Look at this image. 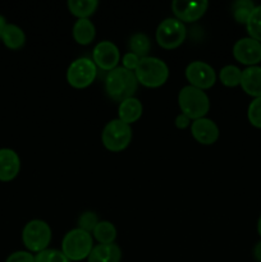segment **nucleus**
I'll return each instance as SVG.
<instances>
[{
    "instance_id": "obj_1",
    "label": "nucleus",
    "mask_w": 261,
    "mask_h": 262,
    "mask_svg": "<svg viewBox=\"0 0 261 262\" xmlns=\"http://www.w3.org/2000/svg\"><path fill=\"white\" fill-rule=\"evenodd\" d=\"M138 89V81L135 72L117 67L113 71L107 72L105 78V91L112 100L122 102L129 97H135Z\"/></svg>"
},
{
    "instance_id": "obj_2",
    "label": "nucleus",
    "mask_w": 261,
    "mask_h": 262,
    "mask_svg": "<svg viewBox=\"0 0 261 262\" xmlns=\"http://www.w3.org/2000/svg\"><path fill=\"white\" fill-rule=\"evenodd\" d=\"M135 74L138 84H142L147 89H159L168 81L169 67L163 59L148 55L146 58H141Z\"/></svg>"
},
{
    "instance_id": "obj_3",
    "label": "nucleus",
    "mask_w": 261,
    "mask_h": 262,
    "mask_svg": "<svg viewBox=\"0 0 261 262\" xmlns=\"http://www.w3.org/2000/svg\"><path fill=\"white\" fill-rule=\"evenodd\" d=\"M178 106L182 114L187 115L193 122L206 117L210 112V99L206 92L188 84L179 91Z\"/></svg>"
},
{
    "instance_id": "obj_4",
    "label": "nucleus",
    "mask_w": 261,
    "mask_h": 262,
    "mask_svg": "<svg viewBox=\"0 0 261 262\" xmlns=\"http://www.w3.org/2000/svg\"><path fill=\"white\" fill-rule=\"evenodd\" d=\"M92 248H94L92 234L79 228H74L63 237L60 251L69 261L73 262L87 260Z\"/></svg>"
},
{
    "instance_id": "obj_5",
    "label": "nucleus",
    "mask_w": 261,
    "mask_h": 262,
    "mask_svg": "<svg viewBox=\"0 0 261 262\" xmlns=\"http://www.w3.org/2000/svg\"><path fill=\"white\" fill-rule=\"evenodd\" d=\"M132 137V127L117 118L105 124L101 133V142L110 152H120L130 145Z\"/></svg>"
},
{
    "instance_id": "obj_6",
    "label": "nucleus",
    "mask_w": 261,
    "mask_h": 262,
    "mask_svg": "<svg viewBox=\"0 0 261 262\" xmlns=\"http://www.w3.org/2000/svg\"><path fill=\"white\" fill-rule=\"evenodd\" d=\"M53 238L50 225L40 219L28 222L22 230V242L28 252L40 253L48 250Z\"/></svg>"
},
{
    "instance_id": "obj_7",
    "label": "nucleus",
    "mask_w": 261,
    "mask_h": 262,
    "mask_svg": "<svg viewBox=\"0 0 261 262\" xmlns=\"http://www.w3.org/2000/svg\"><path fill=\"white\" fill-rule=\"evenodd\" d=\"M187 37V28L183 22L174 17L165 18L159 23L155 32L156 42L165 50L179 48Z\"/></svg>"
},
{
    "instance_id": "obj_8",
    "label": "nucleus",
    "mask_w": 261,
    "mask_h": 262,
    "mask_svg": "<svg viewBox=\"0 0 261 262\" xmlns=\"http://www.w3.org/2000/svg\"><path fill=\"white\" fill-rule=\"evenodd\" d=\"M97 77V67L95 66L94 60L87 56L77 58L69 64L67 69L66 78L69 86L77 90L87 89L94 83Z\"/></svg>"
},
{
    "instance_id": "obj_9",
    "label": "nucleus",
    "mask_w": 261,
    "mask_h": 262,
    "mask_svg": "<svg viewBox=\"0 0 261 262\" xmlns=\"http://www.w3.org/2000/svg\"><path fill=\"white\" fill-rule=\"evenodd\" d=\"M184 74H186L187 81L189 82V86H193L196 89L202 90V91L211 89L216 82L215 69L209 63L202 60L191 61L186 67Z\"/></svg>"
},
{
    "instance_id": "obj_10",
    "label": "nucleus",
    "mask_w": 261,
    "mask_h": 262,
    "mask_svg": "<svg viewBox=\"0 0 261 262\" xmlns=\"http://www.w3.org/2000/svg\"><path fill=\"white\" fill-rule=\"evenodd\" d=\"M233 58L240 64L247 67H255L261 63V42L255 38L242 37L237 40L232 49Z\"/></svg>"
},
{
    "instance_id": "obj_11",
    "label": "nucleus",
    "mask_w": 261,
    "mask_h": 262,
    "mask_svg": "<svg viewBox=\"0 0 261 262\" xmlns=\"http://www.w3.org/2000/svg\"><path fill=\"white\" fill-rule=\"evenodd\" d=\"M92 60L97 69L110 72L119 67L120 51L113 41L102 40L92 50Z\"/></svg>"
},
{
    "instance_id": "obj_12",
    "label": "nucleus",
    "mask_w": 261,
    "mask_h": 262,
    "mask_svg": "<svg viewBox=\"0 0 261 262\" xmlns=\"http://www.w3.org/2000/svg\"><path fill=\"white\" fill-rule=\"evenodd\" d=\"M209 2L200 0V2H183V0H174L171 2V10L174 18L183 23H193L201 19L207 12Z\"/></svg>"
},
{
    "instance_id": "obj_13",
    "label": "nucleus",
    "mask_w": 261,
    "mask_h": 262,
    "mask_svg": "<svg viewBox=\"0 0 261 262\" xmlns=\"http://www.w3.org/2000/svg\"><path fill=\"white\" fill-rule=\"evenodd\" d=\"M191 135L200 145L211 146L219 140V127L216 123L209 118H200L192 122Z\"/></svg>"
},
{
    "instance_id": "obj_14",
    "label": "nucleus",
    "mask_w": 261,
    "mask_h": 262,
    "mask_svg": "<svg viewBox=\"0 0 261 262\" xmlns=\"http://www.w3.org/2000/svg\"><path fill=\"white\" fill-rule=\"evenodd\" d=\"M20 171L19 155L12 148H0V182H10Z\"/></svg>"
},
{
    "instance_id": "obj_15",
    "label": "nucleus",
    "mask_w": 261,
    "mask_h": 262,
    "mask_svg": "<svg viewBox=\"0 0 261 262\" xmlns=\"http://www.w3.org/2000/svg\"><path fill=\"white\" fill-rule=\"evenodd\" d=\"M240 86L248 96L253 99L261 97V67H247L243 69Z\"/></svg>"
},
{
    "instance_id": "obj_16",
    "label": "nucleus",
    "mask_w": 261,
    "mask_h": 262,
    "mask_svg": "<svg viewBox=\"0 0 261 262\" xmlns=\"http://www.w3.org/2000/svg\"><path fill=\"white\" fill-rule=\"evenodd\" d=\"M143 114V105L137 97H129L124 101L119 102L118 106V119L127 124H133L141 119Z\"/></svg>"
},
{
    "instance_id": "obj_17",
    "label": "nucleus",
    "mask_w": 261,
    "mask_h": 262,
    "mask_svg": "<svg viewBox=\"0 0 261 262\" xmlns=\"http://www.w3.org/2000/svg\"><path fill=\"white\" fill-rule=\"evenodd\" d=\"M122 250L118 245H97L94 246L87 262H120Z\"/></svg>"
},
{
    "instance_id": "obj_18",
    "label": "nucleus",
    "mask_w": 261,
    "mask_h": 262,
    "mask_svg": "<svg viewBox=\"0 0 261 262\" xmlns=\"http://www.w3.org/2000/svg\"><path fill=\"white\" fill-rule=\"evenodd\" d=\"M72 35L74 41L78 45H90L96 37V28L92 20L90 19H77L72 28Z\"/></svg>"
},
{
    "instance_id": "obj_19",
    "label": "nucleus",
    "mask_w": 261,
    "mask_h": 262,
    "mask_svg": "<svg viewBox=\"0 0 261 262\" xmlns=\"http://www.w3.org/2000/svg\"><path fill=\"white\" fill-rule=\"evenodd\" d=\"M0 40L10 50H19L26 43V33L19 26L14 23H7Z\"/></svg>"
},
{
    "instance_id": "obj_20",
    "label": "nucleus",
    "mask_w": 261,
    "mask_h": 262,
    "mask_svg": "<svg viewBox=\"0 0 261 262\" xmlns=\"http://www.w3.org/2000/svg\"><path fill=\"white\" fill-rule=\"evenodd\" d=\"M69 12L77 17V19H90L99 8L97 0H68L67 2Z\"/></svg>"
},
{
    "instance_id": "obj_21",
    "label": "nucleus",
    "mask_w": 261,
    "mask_h": 262,
    "mask_svg": "<svg viewBox=\"0 0 261 262\" xmlns=\"http://www.w3.org/2000/svg\"><path fill=\"white\" fill-rule=\"evenodd\" d=\"M92 238L97 241L99 245H112L117 239V228L113 223L100 220L92 232Z\"/></svg>"
},
{
    "instance_id": "obj_22",
    "label": "nucleus",
    "mask_w": 261,
    "mask_h": 262,
    "mask_svg": "<svg viewBox=\"0 0 261 262\" xmlns=\"http://www.w3.org/2000/svg\"><path fill=\"white\" fill-rule=\"evenodd\" d=\"M128 48H129L130 53L136 54L140 58H146V56H148V53L151 50L150 37L143 32L133 33L129 37Z\"/></svg>"
},
{
    "instance_id": "obj_23",
    "label": "nucleus",
    "mask_w": 261,
    "mask_h": 262,
    "mask_svg": "<svg viewBox=\"0 0 261 262\" xmlns=\"http://www.w3.org/2000/svg\"><path fill=\"white\" fill-rule=\"evenodd\" d=\"M255 3L252 0H237L232 4V14L233 18L240 25H245L247 23L248 18H250L251 13L255 9Z\"/></svg>"
},
{
    "instance_id": "obj_24",
    "label": "nucleus",
    "mask_w": 261,
    "mask_h": 262,
    "mask_svg": "<svg viewBox=\"0 0 261 262\" xmlns=\"http://www.w3.org/2000/svg\"><path fill=\"white\" fill-rule=\"evenodd\" d=\"M241 78H242V71L233 64L224 66L219 72V79L225 87L240 86Z\"/></svg>"
},
{
    "instance_id": "obj_25",
    "label": "nucleus",
    "mask_w": 261,
    "mask_h": 262,
    "mask_svg": "<svg viewBox=\"0 0 261 262\" xmlns=\"http://www.w3.org/2000/svg\"><path fill=\"white\" fill-rule=\"evenodd\" d=\"M246 30L250 37L261 42V5H256L255 9L252 10L246 23Z\"/></svg>"
},
{
    "instance_id": "obj_26",
    "label": "nucleus",
    "mask_w": 261,
    "mask_h": 262,
    "mask_svg": "<svg viewBox=\"0 0 261 262\" xmlns=\"http://www.w3.org/2000/svg\"><path fill=\"white\" fill-rule=\"evenodd\" d=\"M247 119L252 127L261 129V97H256L247 107Z\"/></svg>"
},
{
    "instance_id": "obj_27",
    "label": "nucleus",
    "mask_w": 261,
    "mask_h": 262,
    "mask_svg": "<svg viewBox=\"0 0 261 262\" xmlns=\"http://www.w3.org/2000/svg\"><path fill=\"white\" fill-rule=\"evenodd\" d=\"M99 216H97L96 212L94 211H84L79 215L78 217V228L79 229L84 230V232L92 234L94 229L96 228V225L99 224Z\"/></svg>"
},
{
    "instance_id": "obj_28",
    "label": "nucleus",
    "mask_w": 261,
    "mask_h": 262,
    "mask_svg": "<svg viewBox=\"0 0 261 262\" xmlns=\"http://www.w3.org/2000/svg\"><path fill=\"white\" fill-rule=\"evenodd\" d=\"M35 262H72V261H69L60 250L48 248V250L35 255Z\"/></svg>"
},
{
    "instance_id": "obj_29",
    "label": "nucleus",
    "mask_w": 261,
    "mask_h": 262,
    "mask_svg": "<svg viewBox=\"0 0 261 262\" xmlns=\"http://www.w3.org/2000/svg\"><path fill=\"white\" fill-rule=\"evenodd\" d=\"M140 60H141L140 56L130 53V51H128V53H125L124 55L122 56V67L130 72H135L136 69H137L138 64H140Z\"/></svg>"
},
{
    "instance_id": "obj_30",
    "label": "nucleus",
    "mask_w": 261,
    "mask_h": 262,
    "mask_svg": "<svg viewBox=\"0 0 261 262\" xmlns=\"http://www.w3.org/2000/svg\"><path fill=\"white\" fill-rule=\"evenodd\" d=\"M5 262H35V255L28 251H15L8 256Z\"/></svg>"
},
{
    "instance_id": "obj_31",
    "label": "nucleus",
    "mask_w": 261,
    "mask_h": 262,
    "mask_svg": "<svg viewBox=\"0 0 261 262\" xmlns=\"http://www.w3.org/2000/svg\"><path fill=\"white\" fill-rule=\"evenodd\" d=\"M174 123H176V127L178 128V129H186V128L191 127L192 124V120L189 119L187 115L184 114H178L176 117V120H174Z\"/></svg>"
},
{
    "instance_id": "obj_32",
    "label": "nucleus",
    "mask_w": 261,
    "mask_h": 262,
    "mask_svg": "<svg viewBox=\"0 0 261 262\" xmlns=\"http://www.w3.org/2000/svg\"><path fill=\"white\" fill-rule=\"evenodd\" d=\"M253 258L257 262H261V241L256 243L253 247Z\"/></svg>"
},
{
    "instance_id": "obj_33",
    "label": "nucleus",
    "mask_w": 261,
    "mask_h": 262,
    "mask_svg": "<svg viewBox=\"0 0 261 262\" xmlns=\"http://www.w3.org/2000/svg\"><path fill=\"white\" fill-rule=\"evenodd\" d=\"M5 26H7V20H5V18L0 14V38H2V33L3 31H4Z\"/></svg>"
},
{
    "instance_id": "obj_34",
    "label": "nucleus",
    "mask_w": 261,
    "mask_h": 262,
    "mask_svg": "<svg viewBox=\"0 0 261 262\" xmlns=\"http://www.w3.org/2000/svg\"><path fill=\"white\" fill-rule=\"evenodd\" d=\"M257 233H258V235H260V238H261V215H260V217H258V220H257Z\"/></svg>"
}]
</instances>
